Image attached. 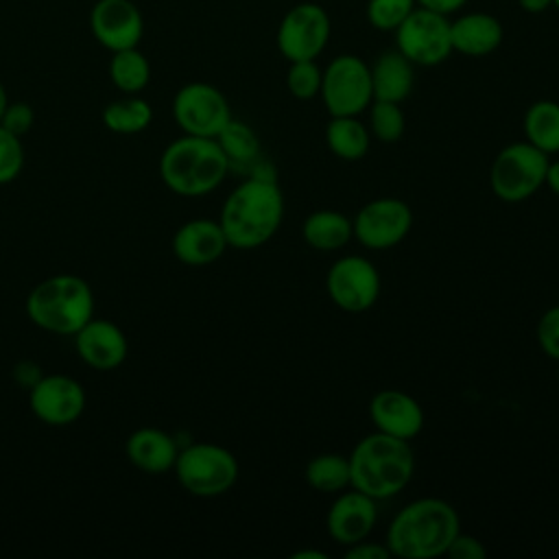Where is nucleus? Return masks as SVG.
Masks as SVG:
<instances>
[{
    "label": "nucleus",
    "instance_id": "42",
    "mask_svg": "<svg viewBox=\"0 0 559 559\" xmlns=\"http://www.w3.org/2000/svg\"><path fill=\"white\" fill-rule=\"evenodd\" d=\"M7 105H9V96H7V90H4V85L0 83V118H2L4 109H7Z\"/></svg>",
    "mask_w": 559,
    "mask_h": 559
},
{
    "label": "nucleus",
    "instance_id": "40",
    "mask_svg": "<svg viewBox=\"0 0 559 559\" xmlns=\"http://www.w3.org/2000/svg\"><path fill=\"white\" fill-rule=\"evenodd\" d=\"M518 4L526 13H544L552 4V0H518Z\"/></svg>",
    "mask_w": 559,
    "mask_h": 559
},
{
    "label": "nucleus",
    "instance_id": "4",
    "mask_svg": "<svg viewBox=\"0 0 559 559\" xmlns=\"http://www.w3.org/2000/svg\"><path fill=\"white\" fill-rule=\"evenodd\" d=\"M227 173L229 164L216 138L183 133L159 157L162 181L179 197H205L223 183Z\"/></svg>",
    "mask_w": 559,
    "mask_h": 559
},
{
    "label": "nucleus",
    "instance_id": "1",
    "mask_svg": "<svg viewBox=\"0 0 559 559\" xmlns=\"http://www.w3.org/2000/svg\"><path fill=\"white\" fill-rule=\"evenodd\" d=\"M284 218V194L273 179L247 177L225 199L218 223L234 249H258L280 229Z\"/></svg>",
    "mask_w": 559,
    "mask_h": 559
},
{
    "label": "nucleus",
    "instance_id": "8",
    "mask_svg": "<svg viewBox=\"0 0 559 559\" xmlns=\"http://www.w3.org/2000/svg\"><path fill=\"white\" fill-rule=\"evenodd\" d=\"M319 96L330 116H358L371 100V70L358 55H338L323 68Z\"/></svg>",
    "mask_w": 559,
    "mask_h": 559
},
{
    "label": "nucleus",
    "instance_id": "34",
    "mask_svg": "<svg viewBox=\"0 0 559 559\" xmlns=\"http://www.w3.org/2000/svg\"><path fill=\"white\" fill-rule=\"evenodd\" d=\"M535 336H537V345L539 349L559 360V306H552L548 308L539 321H537V328H535Z\"/></svg>",
    "mask_w": 559,
    "mask_h": 559
},
{
    "label": "nucleus",
    "instance_id": "3",
    "mask_svg": "<svg viewBox=\"0 0 559 559\" xmlns=\"http://www.w3.org/2000/svg\"><path fill=\"white\" fill-rule=\"evenodd\" d=\"M347 459L352 487L371 496L373 500H384L400 493L411 483L415 472L411 441L378 430L362 437Z\"/></svg>",
    "mask_w": 559,
    "mask_h": 559
},
{
    "label": "nucleus",
    "instance_id": "26",
    "mask_svg": "<svg viewBox=\"0 0 559 559\" xmlns=\"http://www.w3.org/2000/svg\"><path fill=\"white\" fill-rule=\"evenodd\" d=\"M216 142L227 157L229 170L236 168V170L247 173L249 166L255 159H260V140H258L255 131L242 120L231 118L216 135Z\"/></svg>",
    "mask_w": 559,
    "mask_h": 559
},
{
    "label": "nucleus",
    "instance_id": "21",
    "mask_svg": "<svg viewBox=\"0 0 559 559\" xmlns=\"http://www.w3.org/2000/svg\"><path fill=\"white\" fill-rule=\"evenodd\" d=\"M124 450L129 461L140 472H146V474H164L173 469L179 454L175 439L162 428H153V426L133 430L124 443Z\"/></svg>",
    "mask_w": 559,
    "mask_h": 559
},
{
    "label": "nucleus",
    "instance_id": "30",
    "mask_svg": "<svg viewBox=\"0 0 559 559\" xmlns=\"http://www.w3.org/2000/svg\"><path fill=\"white\" fill-rule=\"evenodd\" d=\"M369 109V133L384 142V144H393L404 135L406 129V118L404 111L400 107V103H391V100H371Z\"/></svg>",
    "mask_w": 559,
    "mask_h": 559
},
{
    "label": "nucleus",
    "instance_id": "39",
    "mask_svg": "<svg viewBox=\"0 0 559 559\" xmlns=\"http://www.w3.org/2000/svg\"><path fill=\"white\" fill-rule=\"evenodd\" d=\"M544 183L559 197V159L555 162H548V168H546V179Z\"/></svg>",
    "mask_w": 559,
    "mask_h": 559
},
{
    "label": "nucleus",
    "instance_id": "37",
    "mask_svg": "<svg viewBox=\"0 0 559 559\" xmlns=\"http://www.w3.org/2000/svg\"><path fill=\"white\" fill-rule=\"evenodd\" d=\"M347 559H389L391 550L386 548V544H376V542H356L352 546H347L345 552Z\"/></svg>",
    "mask_w": 559,
    "mask_h": 559
},
{
    "label": "nucleus",
    "instance_id": "36",
    "mask_svg": "<svg viewBox=\"0 0 559 559\" xmlns=\"http://www.w3.org/2000/svg\"><path fill=\"white\" fill-rule=\"evenodd\" d=\"M445 555L450 559H485L487 557V548H485V544L478 537L459 531L456 537L450 542Z\"/></svg>",
    "mask_w": 559,
    "mask_h": 559
},
{
    "label": "nucleus",
    "instance_id": "13",
    "mask_svg": "<svg viewBox=\"0 0 559 559\" xmlns=\"http://www.w3.org/2000/svg\"><path fill=\"white\" fill-rule=\"evenodd\" d=\"M325 290L336 308L365 312L380 297V273L362 255H343L328 269Z\"/></svg>",
    "mask_w": 559,
    "mask_h": 559
},
{
    "label": "nucleus",
    "instance_id": "25",
    "mask_svg": "<svg viewBox=\"0 0 559 559\" xmlns=\"http://www.w3.org/2000/svg\"><path fill=\"white\" fill-rule=\"evenodd\" d=\"M524 140L546 155L559 153V103L535 100L522 120Z\"/></svg>",
    "mask_w": 559,
    "mask_h": 559
},
{
    "label": "nucleus",
    "instance_id": "41",
    "mask_svg": "<svg viewBox=\"0 0 559 559\" xmlns=\"http://www.w3.org/2000/svg\"><path fill=\"white\" fill-rule=\"evenodd\" d=\"M290 557H293V559H325L328 555H325L323 550H310V548H308V550H299V552H293Z\"/></svg>",
    "mask_w": 559,
    "mask_h": 559
},
{
    "label": "nucleus",
    "instance_id": "9",
    "mask_svg": "<svg viewBox=\"0 0 559 559\" xmlns=\"http://www.w3.org/2000/svg\"><path fill=\"white\" fill-rule=\"evenodd\" d=\"M395 48L413 63L432 68L443 63L454 50L450 20L443 13L415 7L413 13L393 31Z\"/></svg>",
    "mask_w": 559,
    "mask_h": 559
},
{
    "label": "nucleus",
    "instance_id": "6",
    "mask_svg": "<svg viewBox=\"0 0 559 559\" xmlns=\"http://www.w3.org/2000/svg\"><path fill=\"white\" fill-rule=\"evenodd\" d=\"M173 469L179 485L199 498L221 496L238 480L236 456L227 448L207 441L181 448Z\"/></svg>",
    "mask_w": 559,
    "mask_h": 559
},
{
    "label": "nucleus",
    "instance_id": "31",
    "mask_svg": "<svg viewBox=\"0 0 559 559\" xmlns=\"http://www.w3.org/2000/svg\"><path fill=\"white\" fill-rule=\"evenodd\" d=\"M417 7L415 0H367V22L382 33H393Z\"/></svg>",
    "mask_w": 559,
    "mask_h": 559
},
{
    "label": "nucleus",
    "instance_id": "32",
    "mask_svg": "<svg viewBox=\"0 0 559 559\" xmlns=\"http://www.w3.org/2000/svg\"><path fill=\"white\" fill-rule=\"evenodd\" d=\"M321 79H323V70L317 63V59L290 61L286 72V87L297 100H310L319 96Z\"/></svg>",
    "mask_w": 559,
    "mask_h": 559
},
{
    "label": "nucleus",
    "instance_id": "35",
    "mask_svg": "<svg viewBox=\"0 0 559 559\" xmlns=\"http://www.w3.org/2000/svg\"><path fill=\"white\" fill-rule=\"evenodd\" d=\"M0 124L11 131L13 135L22 138L24 133L31 131V127L35 124V111L28 103L24 100H15V103H9L2 118H0Z\"/></svg>",
    "mask_w": 559,
    "mask_h": 559
},
{
    "label": "nucleus",
    "instance_id": "33",
    "mask_svg": "<svg viewBox=\"0 0 559 559\" xmlns=\"http://www.w3.org/2000/svg\"><path fill=\"white\" fill-rule=\"evenodd\" d=\"M24 168V148L17 135L0 124V186L11 183Z\"/></svg>",
    "mask_w": 559,
    "mask_h": 559
},
{
    "label": "nucleus",
    "instance_id": "43",
    "mask_svg": "<svg viewBox=\"0 0 559 559\" xmlns=\"http://www.w3.org/2000/svg\"><path fill=\"white\" fill-rule=\"evenodd\" d=\"M552 7L559 11V0H552Z\"/></svg>",
    "mask_w": 559,
    "mask_h": 559
},
{
    "label": "nucleus",
    "instance_id": "17",
    "mask_svg": "<svg viewBox=\"0 0 559 559\" xmlns=\"http://www.w3.org/2000/svg\"><path fill=\"white\" fill-rule=\"evenodd\" d=\"M369 419L378 432L413 441L424 428L419 402L397 389H382L369 400Z\"/></svg>",
    "mask_w": 559,
    "mask_h": 559
},
{
    "label": "nucleus",
    "instance_id": "7",
    "mask_svg": "<svg viewBox=\"0 0 559 559\" xmlns=\"http://www.w3.org/2000/svg\"><path fill=\"white\" fill-rule=\"evenodd\" d=\"M548 162L550 155L526 140L507 144L491 162L489 188L504 203L526 201L544 186Z\"/></svg>",
    "mask_w": 559,
    "mask_h": 559
},
{
    "label": "nucleus",
    "instance_id": "11",
    "mask_svg": "<svg viewBox=\"0 0 559 559\" xmlns=\"http://www.w3.org/2000/svg\"><path fill=\"white\" fill-rule=\"evenodd\" d=\"M173 118L188 135L216 138L234 118L225 94L212 83L192 81L179 87L173 98Z\"/></svg>",
    "mask_w": 559,
    "mask_h": 559
},
{
    "label": "nucleus",
    "instance_id": "27",
    "mask_svg": "<svg viewBox=\"0 0 559 559\" xmlns=\"http://www.w3.org/2000/svg\"><path fill=\"white\" fill-rule=\"evenodd\" d=\"M304 478L319 493H341L352 487L349 459L336 452L317 454L306 463Z\"/></svg>",
    "mask_w": 559,
    "mask_h": 559
},
{
    "label": "nucleus",
    "instance_id": "2",
    "mask_svg": "<svg viewBox=\"0 0 559 559\" xmlns=\"http://www.w3.org/2000/svg\"><path fill=\"white\" fill-rule=\"evenodd\" d=\"M461 531L459 513L441 498H417L389 522L384 544L402 559H435L445 555Z\"/></svg>",
    "mask_w": 559,
    "mask_h": 559
},
{
    "label": "nucleus",
    "instance_id": "38",
    "mask_svg": "<svg viewBox=\"0 0 559 559\" xmlns=\"http://www.w3.org/2000/svg\"><path fill=\"white\" fill-rule=\"evenodd\" d=\"M415 2H417V7L450 15V13H456L459 9H463L469 0H415Z\"/></svg>",
    "mask_w": 559,
    "mask_h": 559
},
{
    "label": "nucleus",
    "instance_id": "12",
    "mask_svg": "<svg viewBox=\"0 0 559 559\" xmlns=\"http://www.w3.org/2000/svg\"><path fill=\"white\" fill-rule=\"evenodd\" d=\"M354 238L373 251H384L400 245L413 227V210L395 197H380L365 203L354 221Z\"/></svg>",
    "mask_w": 559,
    "mask_h": 559
},
{
    "label": "nucleus",
    "instance_id": "29",
    "mask_svg": "<svg viewBox=\"0 0 559 559\" xmlns=\"http://www.w3.org/2000/svg\"><path fill=\"white\" fill-rule=\"evenodd\" d=\"M109 79L122 94H138L148 85L151 63L138 46L116 50L109 61Z\"/></svg>",
    "mask_w": 559,
    "mask_h": 559
},
{
    "label": "nucleus",
    "instance_id": "20",
    "mask_svg": "<svg viewBox=\"0 0 559 559\" xmlns=\"http://www.w3.org/2000/svg\"><path fill=\"white\" fill-rule=\"evenodd\" d=\"M502 22L485 11H469L450 22L452 50L465 57H485L502 44Z\"/></svg>",
    "mask_w": 559,
    "mask_h": 559
},
{
    "label": "nucleus",
    "instance_id": "22",
    "mask_svg": "<svg viewBox=\"0 0 559 559\" xmlns=\"http://www.w3.org/2000/svg\"><path fill=\"white\" fill-rule=\"evenodd\" d=\"M369 70L373 100L402 103L411 96L415 83V66L397 48L378 55Z\"/></svg>",
    "mask_w": 559,
    "mask_h": 559
},
{
    "label": "nucleus",
    "instance_id": "44",
    "mask_svg": "<svg viewBox=\"0 0 559 559\" xmlns=\"http://www.w3.org/2000/svg\"><path fill=\"white\" fill-rule=\"evenodd\" d=\"M557 373H559V371H557Z\"/></svg>",
    "mask_w": 559,
    "mask_h": 559
},
{
    "label": "nucleus",
    "instance_id": "18",
    "mask_svg": "<svg viewBox=\"0 0 559 559\" xmlns=\"http://www.w3.org/2000/svg\"><path fill=\"white\" fill-rule=\"evenodd\" d=\"M76 354L96 371H111L120 367L129 354V343L120 325L107 319H90L74 334Z\"/></svg>",
    "mask_w": 559,
    "mask_h": 559
},
{
    "label": "nucleus",
    "instance_id": "23",
    "mask_svg": "<svg viewBox=\"0 0 559 559\" xmlns=\"http://www.w3.org/2000/svg\"><path fill=\"white\" fill-rule=\"evenodd\" d=\"M301 238L317 251H338L354 238V227L336 210H314L301 223Z\"/></svg>",
    "mask_w": 559,
    "mask_h": 559
},
{
    "label": "nucleus",
    "instance_id": "19",
    "mask_svg": "<svg viewBox=\"0 0 559 559\" xmlns=\"http://www.w3.org/2000/svg\"><path fill=\"white\" fill-rule=\"evenodd\" d=\"M227 247L221 223L212 218H192L173 236V253L188 266H207L216 262Z\"/></svg>",
    "mask_w": 559,
    "mask_h": 559
},
{
    "label": "nucleus",
    "instance_id": "28",
    "mask_svg": "<svg viewBox=\"0 0 559 559\" xmlns=\"http://www.w3.org/2000/svg\"><path fill=\"white\" fill-rule=\"evenodd\" d=\"M153 120V109L151 105L135 96L129 94L124 98H116L103 109V124L120 135H133L144 131Z\"/></svg>",
    "mask_w": 559,
    "mask_h": 559
},
{
    "label": "nucleus",
    "instance_id": "14",
    "mask_svg": "<svg viewBox=\"0 0 559 559\" xmlns=\"http://www.w3.org/2000/svg\"><path fill=\"white\" fill-rule=\"evenodd\" d=\"M28 406L33 415L48 426H68L85 411V389L66 373L37 378L28 389Z\"/></svg>",
    "mask_w": 559,
    "mask_h": 559
},
{
    "label": "nucleus",
    "instance_id": "10",
    "mask_svg": "<svg viewBox=\"0 0 559 559\" xmlns=\"http://www.w3.org/2000/svg\"><path fill=\"white\" fill-rule=\"evenodd\" d=\"M330 33L332 22L328 11L317 2H299L282 15L275 44L288 61L317 59L325 50Z\"/></svg>",
    "mask_w": 559,
    "mask_h": 559
},
{
    "label": "nucleus",
    "instance_id": "24",
    "mask_svg": "<svg viewBox=\"0 0 559 559\" xmlns=\"http://www.w3.org/2000/svg\"><path fill=\"white\" fill-rule=\"evenodd\" d=\"M371 142L369 129L358 116H330L325 124V144L343 162H358L367 155Z\"/></svg>",
    "mask_w": 559,
    "mask_h": 559
},
{
    "label": "nucleus",
    "instance_id": "15",
    "mask_svg": "<svg viewBox=\"0 0 559 559\" xmlns=\"http://www.w3.org/2000/svg\"><path fill=\"white\" fill-rule=\"evenodd\" d=\"M90 28L103 48L116 52L140 44L144 20L131 0H96L90 11Z\"/></svg>",
    "mask_w": 559,
    "mask_h": 559
},
{
    "label": "nucleus",
    "instance_id": "16",
    "mask_svg": "<svg viewBox=\"0 0 559 559\" xmlns=\"http://www.w3.org/2000/svg\"><path fill=\"white\" fill-rule=\"evenodd\" d=\"M378 500L352 487V491H341L328 509L325 528L328 535L341 544L352 546L369 537L378 520Z\"/></svg>",
    "mask_w": 559,
    "mask_h": 559
},
{
    "label": "nucleus",
    "instance_id": "5",
    "mask_svg": "<svg viewBox=\"0 0 559 559\" xmlns=\"http://www.w3.org/2000/svg\"><path fill=\"white\" fill-rule=\"evenodd\" d=\"M26 314L46 332L74 336L94 317V293L83 277L57 273L33 286Z\"/></svg>",
    "mask_w": 559,
    "mask_h": 559
}]
</instances>
